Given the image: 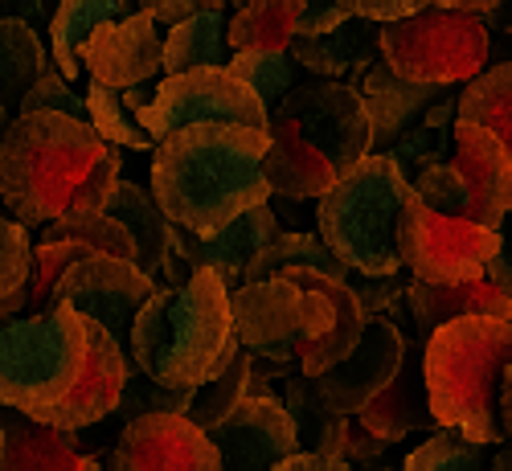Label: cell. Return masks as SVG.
I'll list each match as a JSON object with an SVG mask.
<instances>
[{
    "instance_id": "1",
    "label": "cell",
    "mask_w": 512,
    "mask_h": 471,
    "mask_svg": "<svg viewBox=\"0 0 512 471\" xmlns=\"http://www.w3.org/2000/svg\"><path fill=\"white\" fill-rule=\"evenodd\" d=\"M234 336L254 357L250 394H267V377H320L340 365L365 332V308L349 279L324 271H279L230 291Z\"/></svg>"
},
{
    "instance_id": "2",
    "label": "cell",
    "mask_w": 512,
    "mask_h": 471,
    "mask_svg": "<svg viewBox=\"0 0 512 471\" xmlns=\"http://www.w3.org/2000/svg\"><path fill=\"white\" fill-rule=\"evenodd\" d=\"M119 185V152L87 119L62 111L13 115L0 140V205L29 226L103 213Z\"/></svg>"
},
{
    "instance_id": "3",
    "label": "cell",
    "mask_w": 512,
    "mask_h": 471,
    "mask_svg": "<svg viewBox=\"0 0 512 471\" xmlns=\"http://www.w3.org/2000/svg\"><path fill=\"white\" fill-rule=\"evenodd\" d=\"M267 148L271 136L259 127L189 123L156 144L152 197L173 226L197 238L218 234L246 209L275 197L263 173Z\"/></svg>"
},
{
    "instance_id": "4",
    "label": "cell",
    "mask_w": 512,
    "mask_h": 471,
    "mask_svg": "<svg viewBox=\"0 0 512 471\" xmlns=\"http://www.w3.org/2000/svg\"><path fill=\"white\" fill-rule=\"evenodd\" d=\"M263 173L275 197L320 201L373 152V119L353 82H304L267 119Z\"/></svg>"
},
{
    "instance_id": "5",
    "label": "cell",
    "mask_w": 512,
    "mask_h": 471,
    "mask_svg": "<svg viewBox=\"0 0 512 471\" xmlns=\"http://www.w3.org/2000/svg\"><path fill=\"white\" fill-rule=\"evenodd\" d=\"M242 349L234 336L230 287L218 271H193L185 287H156L140 308L127 353L160 385L201 390Z\"/></svg>"
},
{
    "instance_id": "6",
    "label": "cell",
    "mask_w": 512,
    "mask_h": 471,
    "mask_svg": "<svg viewBox=\"0 0 512 471\" xmlns=\"http://www.w3.org/2000/svg\"><path fill=\"white\" fill-rule=\"evenodd\" d=\"M414 205L418 193L390 152H369L316 201V226L324 246L353 275H398L406 271Z\"/></svg>"
},
{
    "instance_id": "7",
    "label": "cell",
    "mask_w": 512,
    "mask_h": 471,
    "mask_svg": "<svg viewBox=\"0 0 512 471\" xmlns=\"http://www.w3.org/2000/svg\"><path fill=\"white\" fill-rule=\"evenodd\" d=\"M512 365V320L463 316L426 336V390L439 426H455L467 439L504 447L500 390Z\"/></svg>"
},
{
    "instance_id": "8",
    "label": "cell",
    "mask_w": 512,
    "mask_h": 471,
    "mask_svg": "<svg viewBox=\"0 0 512 471\" xmlns=\"http://www.w3.org/2000/svg\"><path fill=\"white\" fill-rule=\"evenodd\" d=\"M87 361V316L70 304L0 328V406L37 418L62 402Z\"/></svg>"
},
{
    "instance_id": "9",
    "label": "cell",
    "mask_w": 512,
    "mask_h": 471,
    "mask_svg": "<svg viewBox=\"0 0 512 471\" xmlns=\"http://www.w3.org/2000/svg\"><path fill=\"white\" fill-rule=\"evenodd\" d=\"M377 50L402 78L451 91L484 74L492 58V33L484 17L467 9L422 5L414 17L377 25Z\"/></svg>"
},
{
    "instance_id": "10",
    "label": "cell",
    "mask_w": 512,
    "mask_h": 471,
    "mask_svg": "<svg viewBox=\"0 0 512 471\" xmlns=\"http://www.w3.org/2000/svg\"><path fill=\"white\" fill-rule=\"evenodd\" d=\"M418 201L447 218L500 230L512 213V152L480 123L455 119V152L410 181Z\"/></svg>"
},
{
    "instance_id": "11",
    "label": "cell",
    "mask_w": 512,
    "mask_h": 471,
    "mask_svg": "<svg viewBox=\"0 0 512 471\" xmlns=\"http://www.w3.org/2000/svg\"><path fill=\"white\" fill-rule=\"evenodd\" d=\"M271 111L250 91L230 66H201L185 74H164L156 82V95L144 111H136V123L160 144L164 136L181 132L189 123H242L267 132Z\"/></svg>"
},
{
    "instance_id": "12",
    "label": "cell",
    "mask_w": 512,
    "mask_h": 471,
    "mask_svg": "<svg viewBox=\"0 0 512 471\" xmlns=\"http://www.w3.org/2000/svg\"><path fill=\"white\" fill-rule=\"evenodd\" d=\"M504 250L500 230H484L476 222L447 218V213L414 205L406 230V271L418 283H467L484 279L488 263Z\"/></svg>"
},
{
    "instance_id": "13",
    "label": "cell",
    "mask_w": 512,
    "mask_h": 471,
    "mask_svg": "<svg viewBox=\"0 0 512 471\" xmlns=\"http://www.w3.org/2000/svg\"><path fill=\"white\" fill-rule=\"evenodd\" d=\"M160 283L152 275H144L136 263H127V259H111V254H87L82 263H74L54 295H50V308L58 304H70L78 316H87L95 324H103L115 340H123L127 345V336H132V324L140 316V308L152 299Z\"/></svg>"
},
{
    "instance_id": "14",
    "label": "cell",
    "mask_w": 512,
    "mask_h": 471,
    "mask_svg": "<svg viewBox=\"0 0 512 471\" xmlns=\"http://www.w3.org/2000/svg\"><path fill=\"white\" fill-rule=\"evenodd\" d=\"M107 471H222V455L185 414H144L111 443Z\"/></svg>"
},
{
    "instance_id": "15",
    "label": "cell",
    "mask_w": 512,
    "mask_h": 471,
    "mask_svg": "<svg viewBox=\"0 0 512 471\" xmlns=\"http://www.w3.org/2000/svg\"><path fill=\"white\" fill-rule=\"evenodd\" d=\"M402 357H406V332L386 316H369L357 349L328 373L312 377V385L332 414L353 418L394 381Z\"/></svg>"
},
{
    "instance_id": "16",
    "label": "cell",
    "mask_w": 512,
    "mask_h": 471,
    "mask_svg": "<svg viewBox=\"0 0 512 471\" xmlns=\"http://www.w3.org/2000/svg\"><path fill=\"white\" fill-rule=\"evenodd\" d=\"M205 435L222 455V471H271L300 451V431L275 394H246L238 410Z\"/></svg>"
},
{
    "instance_id": "17",
    "label": "cell",
    "mask_w": 512,
    "mask_h": 471,
    "mask_svg": "<svg viewBox=\"0 0 512 471\" xmlns=\"http://www.w3.org/2000/svg\"><path fill=\"white\" fill-rule=\"evenodd\" d=\"M127 373H132V353L123 340H115L103 324L87 320V361L74 381V390L54 402L50 410H41L33 422L54 426V431H82V426L103 422L111 410H119Z\"/></svg>"
},
{
    "instance_id": "18",
    "label": "cell",
    "mask_w": 512,
    "mask_h": 471,
    "mask_svg": "<svg viewBox=\"0 0 512 471\" xmlns=\"http://www.w3.org/2000/svg\"><path fill=\"white\" fill-rule=\"evenodd\" d=\"M82 70L111 91H127L164 74V33L152 13L136 9L119 21H103L82 46Z\"/></svg>"
},
{
    "instance_id": "19",
    "label": "cell",
    "mask_w": 512,
    "mask_h": 471,
    "mask_svg": "<svg viewBox=\"0 0 512 471\" xmlns=\"http://www.w3.org/2000/svg\"><path fill=\"white\" fill-rule=\"evenodd\" d=\"M177 230H181V226H177ZM279 234H283L279 213H275L271 201H267V205L246 209L242 218H234V222L222 226L218 234L197 238V234L181 230V246H185V259H189L193 271H201V267H205V271H218L222 283H226L230 291H238V287L246 283L254 259H259V254H263Z\"/></svg>"
},
{
    "instance_id": "20",
    "label": "cell",
    "mask_w": 512,
    "mask_h": 471,
    "mask_svg": "<svg viewBox=\"0 0 512 471\" xmlns=\"http://www.w3.org/2000/svg\"><path fill=\"white\" fill-rule=\"evenodd\" d=\"M422 357H426V336L414 328L406 336V357H402L394 381L357 414V422L365 426V431L381 435L386 443H402L410 431H422V426H439L435 414H431V390H426Z\"/></svg>"
},
{
    "instance_id": "21",
    "label": "cell",
    "mask_w": 512,
    "mask_h": 471,
    "mask_svg": "<svg viewBox=\"0 0 512 471\" xmlns=\"http://www.w3.org/2000/svg\"><path fill=\"white\" fill-rule=\"evenodd\" d=\"M357 91H361L369 119H373V152H390L410 127L447 95L443 87H426V82L402 78L386 58H377L361 74Z\"/></svg>"
},
{
    "instance_id": "22",
    "label": "cell",
    "mask_w": 512,
    "mask_h": 471,
    "mask_svg": "<svg viewBox=\"0 0 512 471\" xmlns=\"http://www.w3.org/2000/svg\"><path fill=\"white\" fill-rule=\"evenodd\" d=\"M406 312L422 336L435 328L463 320V316H492L512 320V295L500 291L492 279H467V283H406Z\"/></svg>"
},
{
    "instance_id": "23",
    "label": "cell",
    "mask_w": 512,
    "mask_h": 471,
    "mask_svg": "<svg viewBox=\"0 0 512 471\" xmlns=\"http://www.w3.org/2000/svg\"><path fill=\"white\" fill-rule=\"evenodd\" d=\"M291 58L295 66L312 70L316 78L328 82H361V74L381 58L377 50V25L349 17L340 29L320 33V37H295L291 41Z\"/></svg>"
},
{
    "instance_id": "24",
    "label": "cell",
    "mask_w": 512,
    "mask_h": 471,
    "mask_svg": "<svg viewBox=\"0 0 512 471\" xmlns=\"http://www.w3.org/2000/svg\"><path fill=\"white\" fill-rule=\"evenodd\" d=\"M0 471H95L91 455H82L78 431H54L25 414L5 422V459Z\"/></svg>"
},
{
    "instance_id": "25",
    "label": "cell",
    "mask_w": 512,
    "mask_h": 471,
    "mask_svg": "<svg viewBox=\"0 0 512 471\" xmlns=\"http://www.w3.org/2000/svg\"><path fill=\"white\" fill-rule=\"evenodd\" d=\"M103 213H111L119 226H127V234H132V242H136V267L156 279L160 267H164L168 246H173V234H177V226L164 218V209L156 205V197L144 193L136 181L119 177V185H115V193H111Z\"/></svg>"
},
{
    "instance_id": "26",
    "label": "cell",
    "mask_w": 512,
    "mask_h": 471,
    "mask_svg": "<svg viewBox=\"0 0 512 471\" xmlns=\"http://www.w3.org/2000/svg\"><path fill=\"white\" fill-rule=\"evenodd\" d=\"M132 9V0H58L50 17V54L54 66L74 82L82 74V46L103 21H119Z\"/></svg>"
},
{
    "instance_id": "27",
    "label": "cell",
    "mask_w": 512,
    "mask_h": 471,
    "mask_svg": "<svg viewBox=\"0 0 512 471\" xmlns=\"http://www.w3.org/2000/svg\"><path fill=\"white\" fill-rule=\"evenodd\" d=\"M50 70V50L33 25L0 13V103L9 115L21 111V99L37 87V78Z\"/></svg>"
},
{
    "instance_id": "28",
    "label": "cell",
    "mask_w": 512,
    "mask_h": 471,
    "mask_svg": "<svg viewBox=\"0 0 512 471\" xmlns=\"http://www.w3.org/2000/svg\"><path fill=\"white\" fill-rule=\"evenodd\" d=\"M283 406L295 422V431H300V451H320V455H336L345 459V435H349V418L345 414H332L320 394L312 377L304 373H291L283 381Z\"/></svg>"
},
{
    "instance_id": "29",
    "label": "cell",
    "mask_w": 512,
    "mask_h": 471,
    "mask_svg": "<svg viewBox=\"0 0 512 471\" xmlns=\"http://www.w3.org/2000/svg\"><path fill=\"white\" fill-rule=\"evenodd\" d=\"M230 17L218 9H201L189 21L164 33V74H185L201 66H226L230 41H226Z\"/></svg>"
},
{
    "instance_id": "30",
    "label": "cell",
    "mask_w": 512,
    "mask_h": 471,
    "mask_svg": "<svg viewBox=\"0 0 512 471\" xmlns=\"http://www.w3.org/2000/svg\"><path fill=\"white\" fill-rule=\"evenodd\" d=\"M295 25H300V0H246L230 13L226 41L230 54L246 50H291Z\"/></svg>"
},
{
    "instance_id": "31",
    "label": "cell",
    "mask_w": 512,
    "mask_h": 471,
    "mask_svg": "<svg viewBox=\"0 0 512 471\" xmlns=\"http://www.w3.org/2000/svg\"><path fill=\"white\" fill-rule=\"evenodd\" d=\"M455 119H459V99H455V95H443V99L390 148V160L402 168L410 181L422 173V168L451 160V152H455Z\"/></svg>"
},
{
    "instance_id": "32",
    "label": "cell",
    "mask_w": 512,
    "mask_h": 471,
    "mask_svg": "<svg viewBox=\"0 0 512 471\" xmlns=\"http://www.w3.org/2000/svg\"><path fill=\"white\" fill-rule=\"evenodd\" d=\"M459 119L480 123L512 152V62H500L459 91Z\"/></svg>"
},
{
    "instance_id": "33",
    "label": "cell",
    "mask_w": 512,
    "mask_h": 471,
    "mask_svg": "<svg viewBox=\"0 0 512 471\" xmlns=\"http://www.w3.org/2000/svg\"><path fill=\"white\" fill-rule=\"evenodd\" d=\"M295 267H304V271H324V275H336V279H349V275H353V271L324 246L320 234L283 230V234L259 254V259H254L246 283H259V279H271V275H279V271H295Z\"/></svg>"
},
{
    "instance_id": "34",
    "label": "cell",
    "mask_w": 512,
    "mask_h": 471,
    "mask_svg": "<svg viewBox=\"0 0 512 471\" xmlns=\"http://www.w3.org/2000/svg\"><path fill=\"white\" fill-rule=\"evenodd\" d=\"M250 365H254V357H250L246 349H238V353L230 357V365H226L218 377L205 381L201 390H193V402H189L185 418H189L193 426H201V431L226 422V418L238 410V402L250 394Z\"/></svg>"
},
{
    "instance_id": "35",
    "label": "cell",
    "mask_w": 512,
    "mask_h": 471,
    "mask_svg": "<svg viewBox=\"0 0 512 471\" xmlns=\"http://www.w3.org/2000/svg\"><path fill=\"white\" fill-rule=\"evenodd\" d=\"M41 242H82L95 254L136 263V242L127 234V226H119L111 213H66V218L41 226Z\"/></svg>"
},
{
    "instance_id": "36",
    "label": "cell",
    "mask_w": 512,
    "mask_h": 471,
    "mask_svg": "<svg viewBox=\"0 0 512 471\" xmlns=\"http://www.w3.org/2000/svg\"><path fill=\"white\" fill-rule=\"evenodd\" d=\"M492 455L496 447L467 439L455 426H443L439 435H431L406 455L402 471H492Z\"/></svg>"
},
{
    "instance_id": "37",
    "label": "cell",
    "mask_w": 512,
    "mask_h": 471,
    "mask_svg": "<svg viewBox=\"0 0 512 471\" xmlns=\"http://www.w3.org/2000/svg\"><path fill=\"white\" fill-rule=\"evenodd\" d=\"M226 66L242 82H250V91L263 99L267 111H275L295 91V58H291V50H246V54H230Z\"/></svg>"
},
{
    "instance_id": "38",
    "label": "cell",
    "mask_w": 512,
    "mask_h": 471,
    "mask_svg": "<svg viewBox=\"0 0 512 471\" xmlns=\"http://www.w3.org/2000/svg\"><path fill=\"white\" fill-rule=\"evenodd\" d=\"M87 119H91V127L111 148L156 152V140L136 123V115L123 107L119 91H111V87H99V82H91V87H87Z\"/></svg>"
},
{
    "instance_id": "39",
    "label": "cell",
    "mask_w": 512,
    "mask_h": 471,
    "mask_svg": "<svg viewBox=\"0 0 512 471\" xmlns=\"http://www.w3.org/2000/svg\"><path fill=\"white\" fill-rule=\"evenodd\" d=\"M87 254H95V250L82 246V242H37V246H33V279H29V291H25V316L46 312L58 279H62L74 263L87 259Z\"/></svg>"
},
{
    "instance_id": "40",
    "label": "cell",
    "mask_w": 512,
    "mask_h": 471,
    "mask_svg": "<svg viewBox=\"0 0 512 471\" xmlns=\"http://www.w3.org/2000/svg\"><path fill=\"white\" fill-rule=\"evenodd\" d=\"M189 402H193V390H173V385H160V381H152L132 361V373H127L119 410H123L127 422H132V418H144V414H185Z\"/></svg>"
},
{
    "instance_id": "41",
    "label": "cell",
    "mask_w": 512,
    "mask_h": 471,
    "mask_svg": "<svg viewBox=\"0 0 512 471\" xmlns=\"http://www.w3.org/2000/svg\"><path fill=\"white\" fill-rule=\"evenodd\" d=\"M33 279V242L17 218L0 213V304L25 291Z\"/></svg>"
},
{
    "instance_id": "42",
    "label": "cell",
    "mask_w": 512,
    "mask_h": 471,
    "mask_svg": "<svg viewBox=\"0 0 512 471\" xmlns=\"http://www.w3.org/2000/svg\"><path fill=\"white\" fill-rule=\"evenodd\" d=\"M33 111H62V115H74V119H87V95H78L70 87V78L58 66H50L46 74L37 78V87L21 99V111L17 115H33Z\"/></svg>"
},
{
    "instance_id": "43",
    "label": "cell",
    "mask_w": 512,
    "mask_h": 471,
    "mask_svg": "<svg viewBox=\"0 0 512 471\" xmlns=\"http://www.w3.org/2000/svg\"><path fill=\"white\" fill-rule=\"evenodd\" d=\"M406 283L410 279H398V275H377V279H369V275H349V287L357 291V299H361V308H365V320L369 316H386V320H394L398 328H402V308H406Z\"/></svg>"
},
{
    "instance_id": "44",
    "label": "cell",
    "mask_w": 512,
    "mask_h": 471,
    "mask_svg": "<svg viewBox=\"0 0 512 471\" xmlns=\"http://www.w3.org/2000/svg\"><path fill=\"white\" fill-rule=\"evenodd\" d=\"M390 447L394 443H386L381 435H373V431H365V426L357 422V414L349 418V435H345V459L361 471V467H369V471H381L386 467V455H390Z\"/></svg>"
},
{
    "instance_id": "45",
    "label": "cell",
    "mask_w": 512,
    "mask_h": 471,
    "mask_svg": "<svg viewBox=\"0 0 512 471\" xmlns=\"http://www.w3.org/2000/svg\"><path fill=\"white\" fill-rule=\"evenodd\" d=\"M345 17H357V21H369V25H394L402 17H414L422 5L418 0H336Z\"/></svg>"
},
{
    "instance_id": "46",
    "label": "cell",
    "mask_w": 512,
    "mask_h": 471,
    "mask_svg": "<svg viewBox=\"0 0 512 471\" xmlns=\"http://www.w3.org/2000/svg\"><path fill=\"white\" fill-rule=\"evenodd\" d=\"M349 17L336 0H300V25H295V37H320L340 29Z\"/></svg>"
},
{
    "instance_id": "47",
    "label": "cell",
    "mask_w": 512,
    "mask_h": 471,
    "mask_svg": "<svg viewBox=\"0 0 512 471\" xmlns=\"http://www.w3.org/2000/svg\"><path fill=\"white\" fill-rule=\"evenodd\" d=\"M136 5H140L144 13H152V21H156L160 29H173V25L189 21L193 13H201L197 0H136Z\"/></svg>"
},
{
    "instance_id": "48",
    "label": "cell",
    "mask_w": 512,
    "mask_h": 471,
    "mask_svg": "<svg viewBox=\"0 0 512 471\" xmlns=\"http://www.w3.org/2000/svg\"><path fill=\"white\" fill-rule=\"evenodd\" d=\"M271 471H357L349 459H336V455H320V451H295L283 463H275Z\"/></svg>"
},
{
    "instance_id": "49",
    "label": "cell",
    "mask_w": 512,
    "mask_h": 471,
    "mask_svg": "<svg viewBox=\"0 0 512 471\" xmlns=\"http://www.w3.org/2000/svg\"><path fill=\"white\" fill-rule=\"evenodd\" d=\"M484 279H492L500 291H508L512 295V259H508V246L496 254V259L488 263V271H484Z\"/></svg>"
},
{
    "instance_id": "50",
    "label": "cell",
    "mask_w": 512,
    "mask_h": 471,
    "mask_svg": "<svg viewBox=\"0 0 512 471\" xmlns=\"http://www.w3.org/2000/svg\"><path fill=\"white\" fill-rule=\"evenodd\" d=\"M152 95H156V82H136V87H127V91H119V99H123V107L127 111H144L148 103H152Z\"/></svg>"
},
{
    "instance_id": "51",
    "label": "cell",
    "mask_w": 512,
    "mask_h": 471,
    "mask_svg": "<svg viewBox=\"0 0 512 471\" xmlns=\"http://www.w3.org/2000/svg\"><path fill=\"white\" fill-rule=\"evenodd\" d=\"M500 422H504V439L512 447V365L504 373V390H500Z\"/></svg>"
},
{
    "instance_id": "52",
    "label": "cell",
    "mask_w": 512,
    "mask_h": 471,
    "mask_svg": "<svg viewBox=\"0 0 512 471\" xmlns=\"http://www.w3.org/2000/svg\"><path fill=\"white\" fill-rule=\"evenodd\" d=\"M29 291V287H25ZM25 291H17L13 299H5V304H0V328L5 324H13V320H21L25 316Z\"/></svg>"
},
{
    "instance_id": "53",
    "label": "cell",
    "mask_w": 512,
    "mask_h": 471,
    "mask_svg": "<svg viewBox=\"0 0 512 471\" xmlns=\"http://www.w3.org/2000/svg\"><path fill=\"white\" fill-rule=\"evenodd\" d=\"M500 5H504V0H467V5H463V9H467V13H476V17H484V21H488L492 13H500Z\"/></svg>"
},
{
    "instance_id": "54",
    "label": "cell",
    "mask_w": 512,
    "mask_h": 471,
    "mask_svg": "<svg viewBox=\"0 0 512 471\" xmlns=\"http://www.w3.org/2000/svg\"><path fill=\"white\" fill-rule=\"evenodd\" d=\"M492 471H512V447H508V443L492 455Z\"/></svg>"
},
{
    "instance_id": "55",
    "label": "cell",
    "mask_w": 512,
    "mask_h": 471,
    "mask_svg": "<svg viewBox=\"0 0 512 471\" xmlns=\"http://www.w3.org/2000/svg\"><path fill=\"white\" fill-rule=\"evenodd\" d=\"M418 5H431V9H463L467 0H418Z\"/></svg>"
},
{
    "instance_id": "56",
    "label": "cell",
    "mask_w": 512,
    "mask_h": 471,
    "mask_svg": "<svg viewBox=\"0 0 512 471\" xmlns=\"http://www.w3.org/2000/svg\"><path fill=\"white\" fill-rule=\"evenodd\" d=\"M9 123H13V115H9V107L0 103V140H5V132H9Z\"/></svg>"
},
{
    "instance_id": "57",
    "label": "cell",
    "mask_w": 512,
    "mask_h": 471,
    "mask_svg": "<svg viewBox=\"0 0 512 471\" xmlns=\"http://www.w3.org/2000/svg\"><path fill=\"white\" fill-rule=\"evenodd\" d=\"M226 5L230 0H197V9H218V13H226Z\"/></svg>"
},
{
    "instance_id": "58",
    "label": "cell",
    "mask_w": 512,
    "mask_h": 471,
    "mask_svg": "<svg viewBox=\"0 0 512 471\" xmlns=\"http://www.w3.org/2000/svg\"><path fill=\"white\" fill-rule=\"evenodd\" d=\"M0 459H5V414H0Z\"/></svg>"
},
{
    "instance_id": "59",
    "label": "cell",
    "mask_w": 512,
    "mask_h": 471,
    "mask_svg": "<svg viewBox=\"0 0 512 471\" xmlns=\"http://www.w3.org/2000/svg\"><path fill=\"white\" fill-rule=\"evenodd\" d=\"M504 29H508V41H512V13H508V21H504Z\"/></svg>"
},
{
    "instance_id": "60",
    "label": "cell",
    "mask_w": 512,
    "mask_h": 471,
    "mask_svg": "<svg viewBox=\"0 0 512 471\" xmlns=\"http://www.w3.org/2000/svg\"><path fill=\"white\" fill-rule=\"evenodd\" d=\"M230 5H234V9H242V5H246V0H230Z\"/></svg>"
},
{
    "instance_id": "61",
    "label": "cell",
    "mask_w": 512,
    "mask_h": 471,
    "mask_svg": "<svg viewBox=\"0 0 512 471\" xmlns=\"http://www.w3.org/2000/svg\"><path fill=\"white\" fill-rule=\"evenodd\" d=\"M381 471H402V467H381Z\"/></svg>"
}]
</instances>
